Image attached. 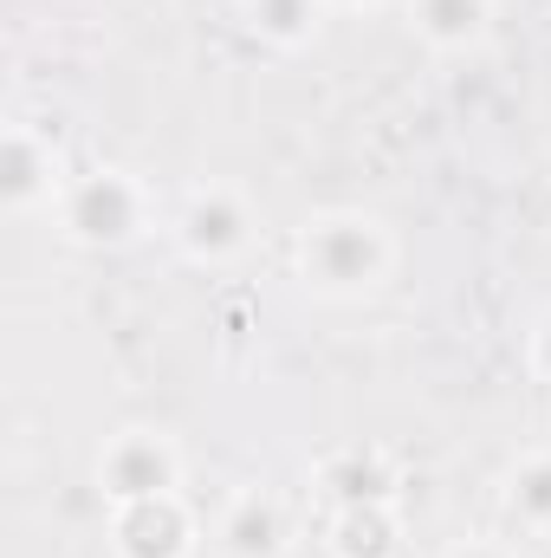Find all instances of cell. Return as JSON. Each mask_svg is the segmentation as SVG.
Listing matches in <instances>:
<instances>
[{"label": "cell", "mask_w": 551, "mask_h": 558, "mask_svg": "<svg viewBox=\"0 0 551 558\" xmlns=\"http://www.w3.org/2000/svg\"><path fill=\"white\" fill-rule=\"evenodd\" d=\"M513 507L532 520V526H551V454L546 461H526L513 474Z\"/></svg>", "instance_id": "12"}, {"label": "cell", "mask_w": 551, "mask_h": 558, "mask_svg": "<svg viewBox=\"0 0 551 558\" xmlns=\"http://www.w3.org/2000/svg\"><path fill=\"white\" fill-rule=\"evenodd\" d=\"M325 487H338L344 507H370V500H390V468H383L377 454H344V461L325 474Z\"/></svg>", "instance_id": "10"}, {"label": "cell", "mask_w": 551, "mask_h": 558, "mask_svg": "<svg viewBox=\"0 0 551 558\" xmlns=\"http://www.w3.org/2000/svg\"><path fill=\"white\" fill-rule=\"evenodd\" d=\"M487 20V0H415V26L434 46H467Z\"/></svg>", "instance_id": "9"}, {"label": "cell", "mask_w": 551, "mask_h": 558, "mask_svg": "<svg viewBox=\"0 0 551 558\" xmlns=\"http://www.w3.org/2000/svg\"><path fill=\"white\" fill-rule=\"evenodd\" d=\"M454 558H506L500 546H467V553H454Z\"/></svg>", "instance_id": "14"}, {"label": "cell", "mask_w": 551, "mask_h": 558, "mask_svg": "<svg viewBox=\"0 0 551 558\" xmlns=\"http://www.w3.org/2000/svg\"><path fill=\"white\" fill-rule=\"evenodd\" d=\"M182 546H188V520H182L175 494L118 507V553L124 558H182Z\"/></svg>", "instance_id": "4"}, {"label": "cell", "mask_w": 551, "mask_h": 558, "mask_svg": "<svg viewBox=\"0 0 551 558\" xmlns=\"http://www.w3.org/2000/svg\"><path fill=\"white\" fill-rule=\"evenodd\" d=\"M539 371H546V377H551V325H546V331H539Z\"/></svg>", "instance_id": "13"}, {"label": "cell", "mask_w": 551, "mask_h": 558, "mask_svg": "<svg viewBox=\"0 0 551 558\" xmlns=\"http://www.w3.org/2000/svg\"><path fill=\"white\" fill-rule=\"evenodd\" d=\"M46 175H52V156L26 137V131H13V137H7V149H0V189H7V202H13V208L39 202Z\"/></svg>", "instance_id": "8"}, {"label": "cell", "mask_w": 551, "mask_h": 558, "mask_svg": "<svg viewBox=\"0 0 551 558\" xmlns=\"http://www.w3.org/2000/svg\"><path fill=\"white\" fill-rule=\"evenodd\" d=\"M390 247L377 234V221H357V215H325L305 228V274L331 292H357L383 274Z\"/></svg>", "instance_id": "1"}, {"label": "cell", "mask_w": 551, "mask_h": 558, "mask_svg": "<svg viewBox=\"0 0 551 558\" xmlns=\"http://www.w3.org/2000/svg\"><path fill=\"white\" fill-rule=\"evenodd\" d=\"M254 26L279 46H298L318 26V0H254Z\"/></svg>", "instance_id": "11"}, {"label": "cell", "mask_w": 551, "mask_h": 558, "mask_svg": "<svg viewBox=\"0 0 551 558\" xmlns=\"http://www.w3.org/2000/svg\"><path fill=\"white\" fill-rule=\"evenodd\" d=\"M105 487H111L118 507H124V500H156V494H169V487H175V448H169L162 435H149V428L118 435L111 454H105Z\"/></svg>", "instance_id": "3"}, {"label": "cell", "mask_w": 551, "mask_h": 558, "mask_svg": "<svg viewBox=\"0 0 551 558\" xmlns=\"http://www.w3.org/2000/svg\"><path fill=\"white\" fill-rule=\"evenodd\" d=\"M221 546L234 558H279L285 546V520H279L273 500H260V494H241L234 500V513L221 520Z\"/></svg>", "instance_id": "6"}, {"label": "cell", "mask_w": 551, "mask_h": 558, "mask_svg": "<svg viewBox=\"0 0 551 558\" xmlns=\"http://www.w3.org/2000/svg\"><path fill=\"white\" fill-rule=\"evenodd\" d=\"M390 553H396L390 500H370V507H344L338 513V558H390Z\"/></svg>", "instance_id": "7"}, {"label": "cell", "mask_w": 551, "mask_h": 558, "mask_svg": "<svg viewBox=\"0 0 551 558\" xmlns=\"http://www.w3.org/2000/svg\"><path fill=\"white\" fill-rule=\"evenodd\" d=\"M65 221H72V234L78 241H105V247H118V241H131L143 221V202L137 189L124 182V175H85L72 195H65Z\"/></svg>", "instance_id": "2"}, {"label": "cell", "mask_w": 551, "mask_h": 558, "mask_svg": "<svg viewBox=\"0 0 551 558\" xmlns=\"http://www.w3.org/2000/svg\"><path fill=\"white\" fill-rule=\"evenodd\" d=\"M344 7H357V0H344Z\"/></svg>", "instance_id": "15"}, {"label": "cell", "mask_w": 551, "mask_h": 558, "mask_svg": "<svg viewBox=\"0 0 551 558\" xmlns=\"http://www.w3.org/2000/svg\"><path fill=\"white\" fill-rule=\"evenodd\" d=\"M247 241V208L228 195V189H208L182 208V247L201 254V260H221Z\"/></svg>", "instance_id": "5"}]
</instances>
